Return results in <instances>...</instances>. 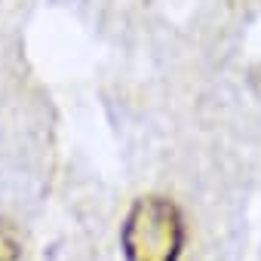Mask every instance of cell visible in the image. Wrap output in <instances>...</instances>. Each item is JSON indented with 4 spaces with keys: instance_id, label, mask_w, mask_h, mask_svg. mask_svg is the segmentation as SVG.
<instances>
[{
    "instance_id": "6da1fadb",
    "label": "cell",
    "mask_w": 261,
    "mask_h": 261,
    "mask_svg": "<svg viewBox=\"0 0 261 261\" xmlns=\"http://www.w3.org/2000/svg\"><path fill=\"white\" fill-rule=\"evenodd\" d=\"M120 246L126 261H178L185 246L181 209L157 194L139 197L123 218Z\"/></svg>"
},
{
    "instance_id": "7a4b0ae2",
    "label": "cell",
    "mask_w": 261,
    "mask_h": 261,
    "mask_svg": "<svg viewBox=\"0 0 261 261\" xmlns=\"http://www.w3.org/2000/svg\"><path fill=\"white\" fill-rule=\"evenodd\" d=\"M0 261H10V255H0Z\"/></svg>"
}]
</instances>
